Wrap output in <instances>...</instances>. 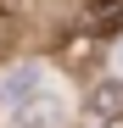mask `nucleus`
Segmentation results:
<instances>
[{"label": "nucleus", "instance_id": "6", "mask_svg": "<svg viewBox=\"0 0 123 128\" xmlns=\"http://www.w3.org/2000/svg\"><path fill=\"white\" fill-rule=\"evenodd\" d=\"M117 72H123V45H117Z\"/></svg>", "mask_w": 123, "mask_h": 128}, {"label": "nucleus", "instance_id": "1", "mask_svg": "<svg viewBox=\"0 0 123 128\" xmlns=\"http://www.w3.org/2000/svg\"><path fill=\"white\" fill-rule=\"evenodd\" d=\"M11 128H67V100L56 95V84H45L28 106H17V112L6 117Z\"/></svg>", "mask_w": 123, "mask_h": 128}, {"label": "nucleus", "instance_id": "5", "mask_svg": "<svg viewBox=\"0 0 123 128\" xmlns=\"http://www.w3.org/2000/svg\"><path fill=\"white\" fill-rule=\"evenodd\" d=\"M101 128H123V112H117V117H101Z\"/></svg>", "mask_w": 123, "mask_h": 128}, {"label": "nucleus", "instance_id": "3", "mask_svg": "<svg viewBox=\"0 0 123 128\" xmlns=\"http://www.w3.org/2000/svg\"><path fill=\"white\" fill-rule=\"evenodd\" d=\"M84 28H90L95 39H112V34H123V0H90Z\"/></svg>", "mask_w": 123, "mask_h": 128}, {"label": "nucleus", "instance_id": "4", "mask_svg": "<svg viewBox=\"0 0 123 128\" xmlns=\"http://www.w3.org/2000/svg\"><path fill=\"white\" fill-rule=\"evenodd\" d=\"M90 112L95 117H117L123 112V84H95L90 89Z\"/></svg>", "mask_w": 123, "mask_h": 128}, {"label": "nucleus", "instance_id": "2", "mask_svg": "<svg viewBox=\"0 0 123 128\" xmlns=\"http://www.w3.org/2000/svg\"><path fill=\"white\" fill-rule=\"evenodd\" d=\"M50 84V72L39 67V61H23V67H11L6 78H0V106H6V117L17 112V106H28L39 89Z\"/></svg>", "mask_w": 123, "mask_h": 128}]
</instances>
